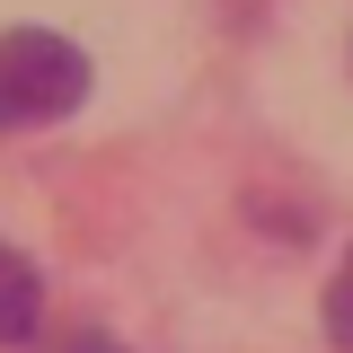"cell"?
<instances>
[{
    "label": "cell",
    "mask_w": 353,
    "mask_h": 353,
    "mask_svg": "<svg viewBox=\"0 0 353 353\" xmlns=\"http://www.w3.org/2000/svg\"><path fill=\"white\" fill-rule=\"evenodd\" d=\"M327 336L353 353V248H345V265H336V283H327Z\"/></svg>",
    "instance_id": "cell-3"
},
{
    "label": "cell",
    "mask_w": 353,
    "mask_h": 353,
    "mask_svg": "<svg viewBox=\"0 0 353 353\" xmlns=\"http://www.w3.org/2000/svg\"><path fill=\"white\" fill-rule=\"evenodd\" d=\"M36 318H44L36 265L18 256V248H0V345H27V336H36Z\"/></svg>",
    "instance_id": "cell-2"
},
{
    "label": "cell",
    "mask_w": 353,
    "mask_h": 353,
    "mask_svg": "<svg viewBox=\"0 0 353 353\" xmlns=\"http://www.w3.org/2000/svg\"><path fill=\"white\" fill-rule=\"evenodd\" d=\"M53 353H132V345H115V336H97V327H88V336H71V345H53Z\"/></svg>",
    "instance_id": "cell-4"
},
{
    "label": "cell",
    "mask_w": 353,
    "mask_h": 353,
    "mask_svg": "<svg viewBox=\"0 0 353 353\" xmlns=\"http://www.w3.org/2000/svg\"><path fill=\"white\" fill-rule=\"evenodd\" d=\"M88 97V53L53 27H9L0 36V132L62 124Z\"/></svg>",
    "instance_id": "cell-1"
}]
</instances>
